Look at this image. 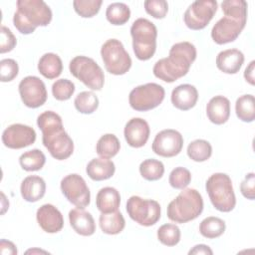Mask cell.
<instances>
[{
    "mask_svg": "<svg viewBox=\"0 0 255 255\" xmlns=\"http://www.w3.org/2000/svg\"><path fill=\"white\" fill-rule=\"evenodd\" d=\"M38 71L46 79L53 80L58 78L63 71L61 58L54 53L44 54L39 60Z\"/></svg>",
    "mask_w": 255,
    "mask_h": 255,
    "instance_id": "26",
    "label": "cell"
},
{
    "mask_svg": "<svg viewBox=\"0 0 255 255\" xmlns=\"http://www.w3.org/2000/svg\"><path fill=\"white\" fill-rule=\"evenodd\" d=\"M225 222L215 216H209L203 219L199 225L200 234L208 239H214L221 236L225 231Z\"/></svg>",
    "mask_w": 255,
    "mask_h": 255,
    "instance_id": "31",
    "label": "cell"
},
{
    "mask_svg": "<svg viewBox=\"0 0 255 255\" xmlns=\"http://www.w3.org/2000/svg\"><path fill=\"white\" fill-rule=\"evenodd\" d=\"M127 212L139 225L151 226L160 218V205L155 200L132 195L127 201Z\"/></svg>",
    "mask_w": 255,
    "mask_h": 255,
    "instance_id": "10",
    "label": "cell"
},
{
    "mask_svg": "<svg viewBox=\"0 0 255 255\" xmlns=\"http://www.w3.org/2000/svg\"><path fill=\"white\" fill-rule=\"evenodd\" d=\"M149 126L147 122L141 118L130 119L125 127L124 134L128 145L131 147L143 146L149 137Z\"/></svg>",
    "mask_w": 255,
    "mask_h": 255,
    "instance_id": "17",
    "label": "cell"
},
{
    "mask_svg": "<svg viewBox=\"0 0 255 255\" xmlns=\"http://www.w3.org/2000/svg\"><path fill=\"white\" fill-rule=\"evenodd\" d=\"M254 65H255V61H251L244 72L245 80L252 86L254 85Z\"/></svg>",
    "mask_w": 255,
    "mask_h": 255,
    "instance_id": "47",
    "label": "cell"
},
{
    "mask_svg": "<svg viewBox=\"0 0 255 255\" xmlns=\"http://www.w3.org/2000/svg\"><path fill=\"white\" fill-rule=\"evenodd\" d=\"M37 125L42 131V141L50 154L64 160L74 151V142L63 127L62 118L53 111L42 113L37 119Z\"/></svg>",
    "mask_w": 255,
    "mask_h": 255,
    "instance_id": "1",
    "label": "cell"
},
{
    "mask_svg": "<svg viewBox=\"0 0 255 255\" xmlns=\"http://www.w3.org/2000/svg\"><path fill=\"white\" fill-rule=\"evenodd\" d=\"M247 2L244 0H225L221 3L222 11L226 17L243 23L247 21Z\"/></svg>",
    "mask_w": 255,
    "mask_h": 255,
    "instance_id": "32",
    "label": "cell"
},
{
    "mask_svg": "<svg viewBox=\"0 0 255 255\" xmlns=\"http://www.w3.org/2000/svg\"><path fill=\"white\" fill-rule=\"evenodd\" d=\"M205 188L215 209L230 212L236 205V197L229 175L222 172L213 173L206 180Z\"/></svg>",
    "mask_w": 255,
    "mask_h": 255,
    "instance_id": "6",
    "label": "cell"
},
{
    "mask_svg": "<svg viewBox=\"0 0 255 255\" xmlns=\"http://www.w3.org/2000/svg\"><path fill=\"white\" fill-rule=\"evenodd\" d=\"M246 23L224 16L213 26L211 30V38L218 45L233 42L240 35Z\"/></svg>",
    "mask_w": 255,
    "mask_h": 255,
    "instance_id": "16",
    "label": "cell"
},
{
    "mask_svg": "<svg viewBox=\"0 0 255 255\" xmlns=\"http://www.w3.org/2000/svg\"><path fill=\"white\" fill-rule=\"evenodd\" d=\"M144 9L153 18L162 19L167 14L168 4L165 0H146L144 1Z\"/></svg>",
    "mask_w": 255,
    "mask_h": 255,
    "instance_id": "41",
    "label": "cell"
},
{
    "mask_svg": "<svg viewBox=\"0 0 255 255\" xmlns=\"http://www.w3.org/2000/svg\"><path fill=\"white\" fill-rule=\"evenodd\" d=\"M208 120L215 125L225 124L230 116V102L223 96H215L206 106Z\"/></svg>",
    "mask_w": 255,
    "mask_h": 255,
    "instance_id": "21",
    "label": "cell"
},
{
    "mask_svg": "<svg viewBox=\"0 0 255 255\" xmlns=\"http://www.w3.org/2000/svg\"><path fill=\"white\" fill-rule=\"evenodd\" d=\"M71 74L91 90H102L105 83V75L102 68L92 59L86 56H77L69 64Z\"/></svg>",
    "mask_w": 255,
    "mask_h": 255,
    "instance_id": "7",
    "label": "cell"
},
{
    "mask_svg": "<svg viewBox=\"0 0 255 255\" xmlns=\"http://www.w3.org/2000/svg\"><path fill=\"white\" fill-rule=\"evenodd\" d=\"M33 251H35V252H44V253H47L46 251H43V250H28L26 253H30V252H33Z\"/></svg>",
    "mask_w": 255,
    "mask_h": 255,
    "instance_id": "48",
    "label": "cell"
},
{
    "mask_svg": "<svg viewBox=\"0 0 255 255\" xmlns=\"http://www.w3.org/2000/svg\"><path fill=\"white\" fill-rule=\"evenodd\" d=\"M99 223L102 231L109 235L121 233L126 226L125 218L118 210L109 213H102L99 218Z\"/></svg>",
    "mask_w": 255,
    "mask_h": 255,
    "instance_id": "27",
    "label": "cell"
},
{
    "mask_svg": "<svg viewBox=\"0 0 255 255\" xmlns=\"http://www.w3.org/2000/svg\"><path fill=\"white\" fill-rule=\"evenodd\" d=\"M170 100L176 109L187 111L196 105L198 100V92L192 85L181 84L172 90Z\"/></svg>",
    "mask_w": 255,
    "mask_h": 255,
    "instance_id": "19",
    "label": "cell"
},
{
    "mask_svg": "<svg viewBox=\"0 0 255 255\" xmlns=\"http://www.w3.org/2000/svg\"><path fill=\"white\" fill-rule=\"evenodd\" d=\"M121 143L119 138L113 133L102 135L96 145V151L103 158H112L120 151Z\"/></svg>",
    "mask_w": 255,
    "mask_h": 255,
    "instance_id": "28",
    "label": "cell"
},
{
    "mask_svg": "<svg viewBox=\"0 0 255 255\" xmlns=\"http://www.w3.org/2000/svg\"><path fill=\"white\" fill-rule=\"evenodd\" d=\"M101 56L106 70L113 75H125L131 67V59L118 39H109L101 48Z\"/></svg>",
    "mask_w": 255,
    "mask_h": 255,
    "instance_id": "8",
    "label": "cell"
},
{
    "mask_svg": "<svg viewBox=\"0 0 255 255\" xmlns=\"http://www.w3.org/2000/svg\"><path fill=\"white\" fill-rule=\"evenodd\" d=\"M212 154V146L205 139H195L187 146V155L190 159L202 162L207 160Z\"/></svg>",
    "mask_w": 255,
    "mask_h": 255,
    "instance_id": "34",
    "label": "cell"
},
{
    "mask_svg": "<svg viewBox=\"0 0 255 255\" xmlns=\"http://www.w3.org/2000/svg\"><path fill=\"white\" fill-rule=\"evenodd\" d=\"M255 174L254 172H250L245 175L244 180L240 184V190L242 195L250 200H253L255 197Z\"/></svg>",
    "mask_w": 255,
    "mask_h": 255,
    "instance_id": "44",
    "label": "cell"
},
{
    "mask_svg": "<svg viewBox=\"0 0 255 255\" xmlns=\"http://www.w3.org/2000/svg\"><path fill=\"white\" fill-rule=\"evenodd\" d=\"M244 63V55L237 49L221 51L216 57L217 68L226 74H236Z\"/></svg>",
    "mask_w": 255,
    "mask_h": 255,
    "instance_id": "22",
    "label": "cell"
},
{
    "mask_svg": "<svg viewBox=\"0 0 255 255\" xmlns=\"http://www.w3.org/2000/svg\"><path fill=\"white\" fill-rule=\"evenodd\" d=\"M121 203L120 192L111 186L99 190L96 197V205L102 213H109L119 209Z\"/></svg>",
    "mask_w": 255,
    "mask_h": 255,
    "instance_id": "25",
    "label": "cell"
},
{
    "mask_svg": "<svg viewBox=\"0 0 255 255\" xmlns=\"http://www.w3.org/2000/svg\"><path fill=\"white\" fill-rule=\"evenodd\" d=\"M116 171L115 163L109 158H93L86 167V172L89 177L96 181L106 180L111 178Z\"/></svg>",
    "mask_w": 255,
    "mask_h": 255,
    "instance_id": "24",
    "label": "cell"
},
{
    "mask_svg": "<svg viewBox=\"0 0 255 255\" xmlns=\"http://www.w3.org/2000/svg\"><path fill=\"white\" fill-rule=\"evenodd\" d=\"M132 49L140 61L149 60L156 50L157 30L155 25L145 18L136 19L130 27Z\"/></svg>",
    "mask_w": 255,
    "mask_h": 255,
    "instance_id": "5",
    "label": "cell"
},
{
    "mask_svg": "<svg viewBox=\"0 0 255 255\" xmlns=\"http://www.w3.org/2000/svg\"><path fill=\"white\" fill-rule=\"evenodd\" d=\"M180 229L177 225L166 223L157 230V239L165 246H175L180 241Z\"/></svg>",
    "mask_w": 255,
    "mask_h": 255,
    "instance_id": "37",
    "label": "cell"
},
{
    "mask_svg": "<svg viewBox=\"0 0 255 255\" xmlns=\"http://www.w3.org/2000/svg\"><path fill=\"white\" fill-rule=\"evenodd\" d=\"M236 116L245 123H251L255 119V99L253 95H243L235 103Z\"/></svg>",
    "mask_w": 255,
    "mask_h": 255,
    "instance_id": "29",
    "label": "cell"
},
{
    "mask_svg": "<svg viewBox=\"0 0 255 255\" xmlns=\"http://www.w3.org/2000/svg\"><path fill=\"white\" fill-rule=\"evenodd\" d=\"M165 91L156 83H147L132 89L128 96L129 106L137 112H146L158 107L164 99Z\"/></svg>",
    "mask_w": 255,
    "mask_h": 255,
    "instance_id": "9",
    "label": "cell"
},
{
    "mask_svg": "<svg viewBox=\"0 0 255 255\" xmlns=\"http://www.w3.org/2000/svg\"><path fill=\"white\" fill-rule=\"evenodd\" d=\"M189 255L191 254H205V255H212L213 254V251L210 249L209 246L207 245H204V244H199V245H195L192 249L189 250L188 252Z\"/></svg>",
    "mask_w": 255,
    "mask_h": 255,
    "instance_id": "46",
    "label": "cell"
},
{
    "mask_svg": "<svg viewBox=\"0 0 255 255\" xmlns=\"http://www.w3.org/2000/svg\"><path fill=\"white\" fill-rule=\"evenodd\" d=\"M75 108L81 114H93L99 107V99L95 93L84 91L78 94L74 101Z\"/></svg>",
    "mask_w": 255,
    "mask_h": 255,
    "instance_id": "35",
    "label": "cell"
},
{
    "mask_svg": "<svg viewBox=\"0 0 255 255\" xmlns=\"http://www.w3.org/2000/svg\"><path fill=\"white\" fill-rule=\"evenodd\" d=\"M19 72L18 64L13 59H3L0 61V80L1 82L13 81Z\"/></svg>",
    "mask_w": 255,
    "mask_h": 255,
    "instance_id": "42",
    "label": "cell"
},
{
    "mask_svg": "<svg viewBox=\"0 0 255 255\" xmlns=\"http://www.w3.org/2000/svg\"><path fill=\"white\" fill-rule=\"evenodd\" d=\"M75 89V85L72 81L60 79L52 85V94L58 101H67L73 96Z\"/></svg>",
    "mask_w": 255,
    "mask_h": 255,
    "instance_id": "39",
    "label": "cell"
},
{
    "mask_svg": "<svg viewBox=\"0 0 255 255\" xmlns=\"http://www.w3.org/2000/svg\"><path fill=\"white\" fill-rule=\"evenodd\" d=\"M61 190L68 201L77 208L84 209L90 204V189L85 179L77 173L68 174L61 180Z\"/></svg>",
    "mask_w": 255,
    "mask_h": 255,
    "instance_id": "11",
    "label": "cell"
},
{
    "mask_svg": "<svg viewBox=\"0 0 255 255\" xmlns=\"http://www.w3.org/2000/svg\"><path fill=\"white\" fill-rule=\"evenodd\" d=\"M203 210L201 194L194 188H184L169 202L166 210L168 219L175 223H186L197 218Z\"/></svg>",
    "mask_w": 255,
    "mask_h": 255,
    "instance_id": "4",
    "label": "cell"
},
{
    "mask_svg": "<svg viewBox=\"0 0 255 255\" xmlns=\"http://www.w3.org/2000/svg\"><path fill=\"white\" fill-rule=\"evenodd\" d=\"M0 252L3 255H6V254L15 255L18 253L15 244L13 242L5 240V239H1V241H0Z\"/></svg>",
    "mask_w": 255,
    "mask_h": 255,
    "instance_id": "45",
    "label": "cell"
},
{
    "mask_svg": "<svg viewBox=\"0 0 255 255\" xmlns=\"http://www.w3.org/2000/svg\"><path fill=\"white\" fill-rule=\"evenodd\" d=\"M35 140V129L22 124L11 125L2 133V142L6 147L12 149L24 148L33 144Z\"/></svg>",
    "mask_w": 255,
    "mask_h": 255,
    "instance_id": "15",
    "label": "cell"
},
{
    "mask_svg": "<svg viewBox=\"0 0 255 255\" xmlns=\"http://www.w3.org/2000/svg\"><path fill=\"white\" fill-rule=\"evenodd\" d=\"M196 59V48L190 42H179L171 46L169 56L158 60L152 69L153 75L166 83L185 76Z\"/></svg>",
    "mask_w": 255,
    "mask_h": 255,
    "instance_id": "2",
    "label": "cell"
},
{
    "mask_svg": "<svg viewBox=\"0 0 255 255\" xmlns=\"http://www.w3.org/2000/svg\"><path fill=\"white\" fill-rule=\"evenodd\" d=\"M22 197L28 202H36L43 198L46 192L45 180L38 175H29L21 183Z\"/></svg>",
    "mask_w": 255,
    "mask_h": 255,
    "instance_id": "23",
    "label": "cell"
},
{
    "mask_svg": "<svg viewBox=\"0 0 255 255\" xmlns=\"http://www.w3.org/2000/svg\"><path fill=\"white\" fill-rule=\"evenodd\" d=\"M183 146V137L175 129L167 128L159 131L152 141V151L162 157L177 155Z\"/></svg>",
    "mask_w": 255,
    "mask_h": 255,
    "instance_id": "14",
    "label": "cell"
},
{
    "mask_svg": "<svg viewBox=\"0 0 255 255\" xmlns=\"http://www.w3.org/2000/svg\"><path fill=\"white\" fill-rule=\"evenodd\" d=\"M168 181L171 187L175 189H184L191 181V173L185 167H175L171 170Z\"/></svg>",
    "mask_w": 255,
    "mask_h": 255,
    "instance_id": "40",
    "label": "cell"
},
{
    "mask_svg": "<svg viewBox=\"0 0 255 255\" xmlns=\"http://www.w3.org/2000/svg\"><path fill=\"white\" fill-rule=\"evenodd\" d=\"M23 104L31 109H36L47 101V90L44 82L36 76H27L18 86Z\"/></svg>",
    "mask_w": 255,
    "mask_h": 255,
    "instance_id": "13",
    "label": "cell"
},
{
    "mask_svg": "<svg viewBox=\"0 0 255 255\" xmlns=\"http://www.w3.org/2000/svg\"><path fill=\"white\" fill-rule=\"evenodd\" d=\"M139 172L140 175L148 181L158 180L164 173V165L160 160L147 158L139 164Z\"/></svg>",
    "mask_w": 255,
    "mask_h": 255,
    "instance_id": "36",
    "label": "cell"
},
{
    "mask_svg": "<svg viewBox=\"0 0 255 255\" xmlns=\"http://www.w3.org/2000/svg\"><path fill=\"white\" fill-rule=\"evenodd\" d=\"M217 11V2L214 0L194 1L186 9L183 20L191 30H202L213 18Z\"/></svg>",
    "mask_w": 255,
    "mask_h": 255,
    "instance_id": "12",
    "label": "cell"
},
{
    "mask_svg": "<svg viewBox=\"0 0 255 255\" xmlns=\"http://www.w3.org/2000/svg\"><path fill=\"white\" fill-rule=\"evenodd\" d=\"M107 20L116 26L126 24L130 17V10L125 3L115 2L108 6L106 10Z\"/></svg>",
    "mask_w": 255,
    "mask_h": 255,
    "instance_id": "33",
    "label": "cell"
},
{
    "mask_svg": "<svg viewBox=\"0 0 255 255\" xmlns=\"http://www.w3.org/2000/svg\"><path fill=\"white\" fill-rule=\"evenodd\" d=\"M102 3V0H75L73 6L76 13L81 17L91 18L99 13Z\"/></svg>",
    "mask_w": 255,
    "mask_h": 255,
    "instance_id": "38",
    "label": "cell"
},
{
    "mask_svg": "<svg viewBox=\"0 0 255 255\" xmlns=\"http://www.w3.org/2000/svg\"><path fill=\"white\" fill-rule=\"evenodd\" d=\"M16 5L13 24L21 34H31L37 27L47 26L52 20V11L42 0H18Z\"/></svg>",
    "mask_w": 255,
    "mask_h": 255,
    "instance_id": "3",
    "label": "cell"
},
{
    "mask_svg": "<svg viewBox=\"0 0 255 255\" xmlns=\"http://www.w3.org/2000/svg\"><path fill=\"white\" fill-rule=\"evenodd\" d=\"M17 44V40L11 30L6 26H1L0 33V53L4 54L12 51Z\"/></svg>",
    "mask_w": 255,
    "mask_h": 255,
    "instance_id": "43",
    "label": "cell"
},
{
    "mask_svg": "<svg viewBox=\"0 0 255 255\" xmlns=\"http://www.w3.org/2000/svg\"><path fill=\"white\" fill-rule=\"evenodd\" d=\"M19 162L24 170L37 171L44 166L46 156L40 149L35 148L22 153L19 157Z\"/></svg>",
    "mask_w": 255,
    "mask_h": 255,
    "instance_id": "30",
    "label": "cell"
},
{
    "mask_svg": "<svg viewBox=\"0 0 255 255\" xmlns=\"http://www.w3.org/2000/svg\"><path fill=\"white\" fill-rule=\"evenodd\" d=\"M36 218L39 226L47 233H57L64 226V218L60 210L52 204H44L38 208Z\"/></svg>",
    "mask_w": 255,
    "mask_h": 255,
    "instance_id": "18",
    "label": "cell"
},
{
    "mask_svg": "<svg viewBox=\"0 0 255 255\" xmlns=\"http://www.w3.org/2000/svg\"><path fill=\"white\" fill-rule=\"evenodd\" d=\"M69 220L74 231L82 236H91L96 231V223L92 214L82 208L70 210Z\"/></svg>",
    "mask_w": 255,
    "mask_h": 255,
    "instance_id": "20",
    "label": "cell"
}]
</instances>
